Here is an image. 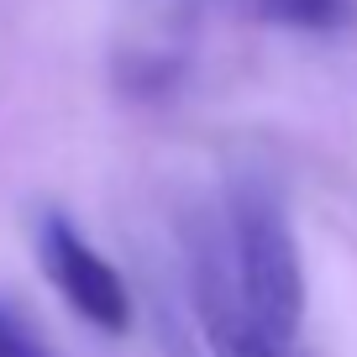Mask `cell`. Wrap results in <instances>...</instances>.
Instances as JSON below:
<instances>
[{"mask_svg": "<svg viewBox=\"0 0 357 357\" xmlns=\"http://www.w3.org/2000/svg\"><path fill=\"white\" fill-rule=\"evenodd\" d=\"M184 284H190V310L211 357H284L247 305V289L231 263V242H226V221H195L184 231Z\"/></svg>", "mask_w": 357, "mask_h": 357, "instance_id": "obj_2", "label": "cell"}, {"mask_svg": "<svg viewBox=\"0 0 357 357\" xmlns=\"http://www.w3.org/2000/svg\"><path fill=\"white\" fill-rule=\"evenodd\" d=\"M37 263H43L47 284L63 294V305L79 321H89L105 336L132 331V289H126V279L63 211H47L37 221Z\"/></svg>", "mask_w": 357, "mask_h": 357, "instance_id": "obj_3", "label": "cell"}, {"mask_svg": "<svg viewBox=\"0 0 357 357\" xmlns=\"http://www.w3.org/2000/svg\"><path fill=\"white\" fill-rule=\"evenodd\" d=\"M0 357H47V347L32 336L26 321H16L11 310H0Z\"/></svg>", "mask_w": 357, "mask_h": 357, "instance_id": "obj_5", "label": "cell"}, {"mask_svg": "<svg viewBox=\"0 0 357 357\" xmlns=\"http://www.w3.org/2000/svg\"><path fill=\"white\" fill-rule=\"evenodd\" d=\"M226 242L247 305L263 321L268 342L289 352L305 326V263L279 190L257 174H231L226 184Z\"/></svg>", "mask_w": 357, "mask_h": 357, "instance_id": "obj_1", "label": "cell"}, {"mask_svg": "<svg viewBox=\"0 0 357 357\" xmlns=\"http://www.w3.org/2000/svg\"><path fill=\"white\" fill-rule=\"evenodd\" d=\"M252 11L284 32H342L357 16V0H252Z\"/></svg>", "mask_w": 357, "mask_h": 357, "instance_id": "obj_4", "label": "cell"}]
</instances>
